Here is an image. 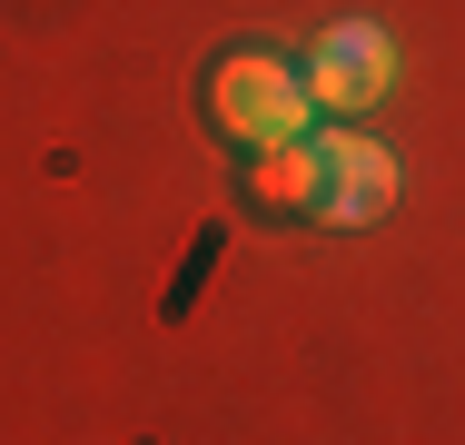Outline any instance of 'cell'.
<instances>
[{
    "label": "cell",
    "mask_w": 465,
    "mask_h": 445,
    "mask_svg": "<svg viewBox=\"0 0 465 445\" xmlns=\"http://www.w3.org/2000/svg\"><path fill=\"white\" fill-rule=\"evenodd\" d=\"M208 129L238 139V149H278V139H317V99H307V70L278 60V50H228L208 89H198Z\"/></svg>",
    "instance_id": "1"
},
{
    "label": "cell",
    "mask_w": 465,
    "mask_h": 445,
    "mask_svg": "<svg viewBox=\"0 0 465 445\" xmlns=\"http://www.w3.org/2000/svg\"><path fill=\"white\" fill-rule=\"evenodd\" d=\"M317 188H327L317 139H278V149H258V159H248V208H258V218H307V208H317Z\"/></svg>",
    "instance_id": "4"
},
{
    "label": "cell",
    "mask_w": 465,
    "mask_h": 445,
    "mask_svg": "<svg viewBox=\"0 0 465 445\" xmlns=\"http://www.w3.org/2000/svg\"><path fill=\"white\" fill-rule=\"evenodd\" d=\"M317 169H327V188H317V218H327V228H367V218L396 208V188H406L396 149L367 139V129H327V139H317Z\"/></svg>",
    "instance_id": "3"
},
{
    "label": "cell",
    "mask_w": 465,
    "mask_h": 445,
    "mask_svg": "<svg viewBox=\"0 0 465 445\" xmlns=\"http://www.w3.org/2000/svg\"><path fill=\"white\" fill-rule=\"evenodd\" d=\"M396 70H406V50H396L386 20H327L317 50H307V99L337 109V119H367L376 99L396 89Z\"/></svg>",
    "instance_id": "2"
}]
</instances>
